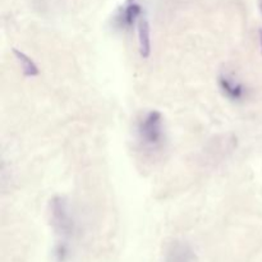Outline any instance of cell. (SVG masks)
I'll return each instance as SVG.
<instances>
[{
    "label": "cell",
    "mask_w": 262,
    "mask_h": 262,
    "mask_svg": "<svg viewBox=\"0 0 262 262\" xmlns=\"http://www.w3.org/2000/svg\"><path fill=\"white\" fill-rule=\"evenodd\" d=\"M136 135L143 148L156 151L165 142L163 114L158 110H148L136 123Z\"/></svg>",
    "instance_id": "6da1fadb"
},
{
    "label": "cell",
    "mask_w": 262,
    "mask_h": 262,
    "mask_svg": "<svg viewBox=\"0 0 262 262\" xmlns=\"http://www.w3.org/2000/svg\"><path fill=\"white\" fill-rule=\"evenodd\" d=\"M49 215L54 230L67 239L71 238L76 232V222L72 215L71 206L64 197L56 196L49 204Z\"/></svg>",
    "instance_id": "7a4b0ae2"
},
{
    "label": "cell",
    "mask_w": 262,
    "mask_h": 262,
    "mask_svg": "<svg viewBox=\"0 0 262 262\" xmlns=\"http://www.w3.org/2000/svg\"><path fill=\"white\" fill-rule=\"evenodd\" d=\"M143 10L137 0H125L114 17V25L120 30H129L137 26L138 20L142 18Z\"/></svg>",
    "instance_id": "3957f363"
},
{
    "label": "cell",
    "mask_w": 262,
    "mask_h": 262,
    "mask_svg": "<svg viewBox=\"0 0 262 262\" xmlns=\"http://www.w3.org/2000/svg\"><path fill=\"white\" fill-rule=\"evenodd\" d=\"M217 84L222 94L230 101L239 102L247 97V89L233 74L227 73V72L220 73L217 77Z\"/></svg>",
    "instance_id": "277c9868"
},
{
    "label": "cell",
    "mask_w": 262,
    "mask_h": 262,
    "mask_svg": "<svg viewBox=\"0 0 262 262\" xmlns=\"http://www.w3.org/2000/svg\"><path fill=\"white\" fill-rule=\"evenodd\" d=\"M164 262H196V253L184 241H173L168 246Z\"/></svg>",
    "instance_id": "5b68a950"
},
{
    "label": "cell",
    "mask_w": 262,
    "mask_h": 262,
    "mask_svg": "<svg viewBox=\"0 0 262 262\" xmlns=\"http://www.w3.org/2000/svg\"><path fill=\"white\" fill-rule=\"evenodd\" d=\"M137 37H138V50H140L141 58L147 59L151 55V27L147 18L142 15L137 23Z\"/></svg>",
    "instance_id": "8992f818"
},
{
    "label": "cell",
    "mask_w": 262,
    "mask_h": 262,
    "mask_svg": "<svg viewBox=\"0 0 262 262\" xmlns=\"http://www.w3.org/2000/svg\"><path fill=\"white\" fill-rule=\"evenodd\" d=\"M13 54H14L15 59H17L18 64H19L20 69H22V73L25 74L26 77H32L38 76L40 71H38V67L27 54H25L23 51L17 50V49H13Z\"/></svg>",
    "instance_id": "52a82bcc"
},
{
    "label": "cell",
    "mask_w": 262,
    "mask_h": 262,
    "mask_svg": "<svg viewBox=\"0 0 262 262\" xmlns=\"http://www.w3.org/2000/svg\"><path fill=\"white\" fill-rule=\"evenodd\" d=\"M258 42H260V49H261V54H262V28L258 31Z\"/></svg>",
    "instance_id": "ba28073f"
},
{
    "label": "cell",
    "mask_w": 262,
    "mask_h": 262,
    "mask_svg": "<svg viewBox=\"0 0 262 262\" xmlns=\"http://www.w3.org/2000/svg\"><path fill=\"white\" fill-rule=\"evenodd\" d=\"M258 5H260V10L262 12V0H260V2H258Z\"/></svg>",
    "instance_id": "9c48e42d"
}]
</instances>
